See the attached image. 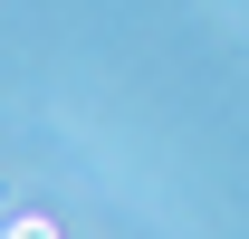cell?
<instances>
[{
    "label": "cell",
    "mask_w": 249,
    "mask_h": 239,
    "mask_svg": "<svg viewBox=\"0 0 249 239\" xmlns=\"http://www.w3.org/2000/svg\"><path fill=\"white\" fill-rule=\"evenodd\" d=\"M0 239H58V230H48V220H10Z\"/></svg>",
    "instance_id": "1"
}]
</instances>
